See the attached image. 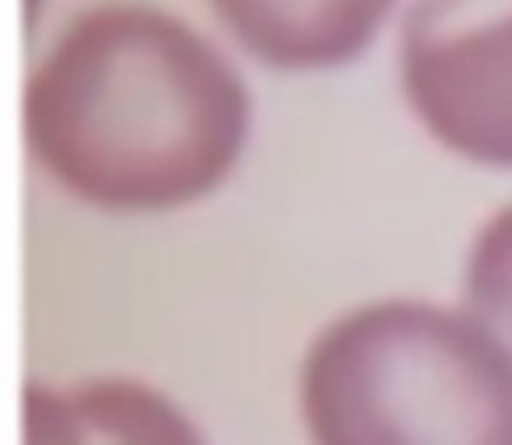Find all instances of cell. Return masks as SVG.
Listing matches in <instances>:
<instances>
[{"mask_svg": "<svg viewBox=\"0 0 512 445\" xmlns=\"http://www.w3.org/2000/svg\"><path fill=\"white\" fill-rule=\"evenodd\" d=\"M249 130L235 67L186 22L144 4L78 15L25 88L36 162L106 211H169L232 172Z\"/></svg>", "mask_w": 512, "mask_h": 445, "instance_id": "6da1fadb", "label": "cell"}, {"mask_svg": "<svg viewBox=\"0 0 512 445\" xmlns=\"http://www.w3.org/2000/svg\"><path fill=\"white\" fill-rule=\"evenodd\" d=\"M313 445H512V354L467 312L376 302L302 365Z\"/></svg>", "mask_w": 512, "mask_h": 445, "instance_id": "7a4b0ae2", "label": "cell"}, {"mask_svg": "<svg viewBox=\"0 0 512 445\" xmlns=\"http://www.w3.org/2000/svg\"><path fill=\"white\" fill-rule=\"evenodd\" d=\"M400 85L442 148L512 169V0H414Z\"/></svg>", "mask_w": 512, "mask_h": 445, "instance_id": "3957f363", "label": "cell"}, {"mask_svg": "<svg viewBox=\"0 0 512 445\" xmlns=\"http://www.w3.org/2000/svg\"><path fill=\"white\" fill-rule=\"evenodd\" d=\"M397 0H211L242 50L281 71H323L369 50Z\"/></svg>", "mask_w": 512, "mask_h": 445, "instance_id": "277c9868", "label": "cell"}, {"mask_svg": "<svg viewBox=\"0 0 512 445\" xmlns=\"http://www.w3.org/2000/svg\"><path fill=\"white\" fill-rule=\"evenodd\" d=\"M25 445H204L186 414L134 379H92L71 389L29 382Z\"/></svg>", "mask_w": 512, "mask_h": 445, "instance_id": "5b68a950", "label": "cell"}, {"mask_svg": "<svg viewBox=\"0 0 512 445\" xmlns=\"http://www.w3.org/2000/svg\"><path fill=\"white\" fill-rule=\"evenodd\" d=\"M463 309L512 354V207L498 211L470 246Z\"/></svg>", "mask_w": 512, "mask_h": 445, "instance_id": "8992f818", "label": "cell"}]
</instances>
